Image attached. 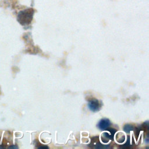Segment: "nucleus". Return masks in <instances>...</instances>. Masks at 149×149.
<instances>
[{
  "label": "nucleus",
  "mask_w": 149,
  "mask_h": 149,
  "mask_svg": "<svg viewBox=\"0 0 149 149\" xmlns=\"http://www.w3.org/2000/svg\"><path fill=\"white\" fill-rule=\"evenodd\" d=\"M33 10L31 9H26L19 12L17 16V20L23 25L29 24L33 17Z\"/></svg>",
  "instance_id": "1"
},
{
  "label": "nucleus",
  "mask_w": 149,
  "mask_h": 149,
  "mask_svg": "<svg viewBox=\"0 0 149 149\" xmlns=\"http://www.w3.org/2000/svg\"><path fill=\"white\" fill-rule=\"evenodd\" d=\"M107 129L108 132H105L102 134V141L105 143H108L109 140H112L113 139L114 134L116 133V130L114 129L107 128Z\"/></svg>",
  "instance_id": "2"
},
{
  "label": "nucleus",
  "mask_w": 149,
  "mask_h": 149,
  "mask_svg": "<svg viewBox=\"0 0 149 149\" xmlns=\"http://www.w3.org/2000/svg\"><path fill=\"white\" fill-rule=\"evenodd\" d=\"M88 108L91 111L96 112L100 109L101 105L98 100L93 98L89 100L88 102Z\"/></svg>",
  "instance_id": "3"
},
{
  "label": "nucleus",
  "mask_w": 149,
  "mask_h": 149,
  "mask_svg": "<svg viewBox=\"0 0 149 149\" xmlns=\"http://www.w3.org/2000/svg\"><path fill=\"white\" fill-rule=\"evenodd\" d=\"M111 122L108 119L104 118L101 119L97 124V127L101 130H105L109 127Z\"/></svg>",
  "instance_id": "4"
},
{
  "label": "nucleus",
  "mask_w": 149,
  "mask_h": 149,
  "mask_svg": "<svg viewBox=\"0 0 149 149\" xmlns=\"http://www.w3.org/2000/svg\"><path fill=\"white\" fill-rule=\"evenodd\" d=\"M93 144H92L93 146V147L94 148H109V146H104V145H102L101 144V143L98 140V139H97L95 141V140H93Z\"/></svg>",
  "instance_id": "5"
},
{
  "label": "nucleus",
  "mask_w": 149,
  "mask_h": 149,
  "mask_svg": "<svg viewBox=\"0 0 149 149\" xmlns=\"http://www.w3.org/2000/svg\"><path fill=\"white\" fill-rule=\"evenodd\" d=\"M116 140L119 143H122L125 140V136L122 132H119L116 135Z\"/></svg>",
  "instance_id": "6"
},
{
  "label": "nucleus",
  "mask_w": 149,
  "mask_h": 149,
  "mask_svg": "<svg viewBox=\"0 0 149 149\" xmlns=\"http://www.w3.org/2000/svg\"><path fill=\"white\" fill-rule=\"evenodd\" d=\"M133 130V126L130 125H129V124L125 125L123 127V130L126 133H129L130 131H132Z\"/></svg>",
  "instance_id": "7"
},
{
  "label": "nucleus",
  "mask_w": 149,
  "mask_h": 149,
  "mask_svg": "<svg viewBox=\"0 0 149 149\" xmlns=\"http://www.w3.org/2000/svg\"><path fill=\"white\" fill-rule=\"evenodd\" d=\"M48 147L47 146H41L39 147V148H48Z\"/></svg>",
  "instance_id": "8"
}]
</instances>
